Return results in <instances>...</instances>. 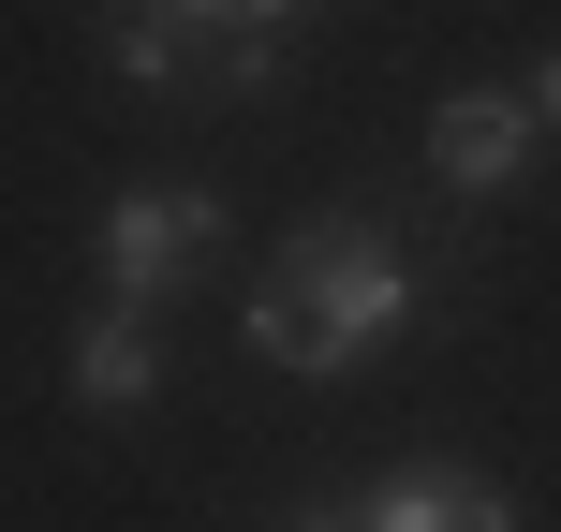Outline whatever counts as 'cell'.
<instances>
[{
    "label": "cell",
    "mask_w": 561,
    "mask_h": 532,
    "mask_svg": "<svg viewBox=\"0 0 561 532\" xmlns=\"http://www.w3.org/2000/svg\"><path fill=\"white\" fill-rule=\"evenodd\" d=\"M104 45H118V75H148V89H178V75H193V30H178L163 0H118V15H104Z\"/></svg>",
    "instance_id": "obj_7"
},
{
    "label": "cell",
    "mask_w": 561,
    "mask_h": 532,
    "mask_svg": "<svg viewBox=\"0 0 561 532\" xmlns=\"http://www.w3.org/2000/svg\"><path fill=\"white\" fill-rule=\"evenodd\" d=\"M148 385H163V326H148L134 296H104V310L75 326V399H89V415H134Z\"/></svg>",
    "instance_id": "obj_4"
},
{
    "label": "cell",
    "mask_w": 561,
    "mask_h": 532,
    "mask_svg": "<svg viewBox=\"0 0 561 532\" xmlns=\"http://www.w3.org/2000/svg\"><path fill=\"white\" fill-rule=\"evenodd\" d=\"M280 59H296V30H280V15H237V30L193 45V75L207 89H280Z\"/></svg>",
    "instance_id": "obj_6"
},
{
    "label": "cell",
    "mask_w": 561,
    "mask_h": 532,
    "mask_svg": "<svg viewBox=\"0 0 561 532\" xmlns=\"http://www.w3.org/2000/svg\"><path fill=\"white\" fill-rule=\"evenodd\" d=\"M369 532H517V488L503 474H399L385 503H355Z\"/></svg>",
    "instance_id": "obj_5"
},
{
    "label": "cell",
    "mask_w": 561,
    "mask_h": 532,
    "mask_svg": "<svg viewBox=\"0 0 561 532\" xmlns=\"http://www.w3.org/2000/svg\"><path fill=\"white\" fill-rule=\"evenodd\" d=\"M252 15H280V30H296V15H310V0H252Z\"/></svg>",
    "instance_id": "obj_10"
},
{
    "label": "cell",
    "mask_w": 561,
    "mask_h": 532,
    "mask_svg": "<svg viewBox=\"0 0 561 532\" xmlns=\"http://www.w3.org/2000/svg\"><path fill=\"white\" fill-rule=\"evenodd\" d=\"M207 252H222V207L207 193H118L104 207V296H178V281H193Z\"/></svg>",
    "instance_id": "obj_2"
},
{
    "label": "cell",
    "mask_w": 561,
    "mask_h": 532,
    "mask_svg": "<svg viewBox=\"0 0 561 532\" xmlns=\"http://www.w3.org/2000/svg\"><path fill=\"white\" fill-rule=\"evenodd\" d=\"M517 104H533V134H561V59H547L533 89H517Z\"/></svg>",
    "instance_id": "obj_8"
},
{
    "label": "cell",
    "mask_w": 561,
    "mask_h": 532,
    "mask_svg": "<svg viewBox=\"0 0 561 532\" xmlns=\"http://www.w3.org/2000/svg\"><path fill=\"white\" fill-rule=\"evenodd\" d=\"M296 532H369V518H340V503H325V518H296Z\"/></svg>",
    "instance_id": "obj_9"
},
{
    "label": "cell",
    "mask_w": 561,
    "mask_h": 532,
    "mask_svg": "<svg viewBox=\"0 0 561 532\" xmlns=\"http://www.w3.org/2000/svg\"><path fill=\"white\" fill-rule=\"evenodd\" d=\"M517 163H533V104L517 89H444L428 104V178L444 193H503Z\"/></svg>",
    "instance_id": "obj_3"
},
{
    "label": "cell",
    "mask_w": 561,
    "mask_h": 532,
    "mask_svg": "<svg viewBox=\"0 0 561 532\" xmlns=\"http://www.w3.org/2000/svg\"><path fill=\"white\" fill-rule=\"evenodd\" d=\"M414 296H428V281L399 267L369 223H310L296 252L252 281V355L296 370V385H340V370H369L399 326H414Z\"/></svg>",
    "instance_id": "obj_1"
}]
</instances>
